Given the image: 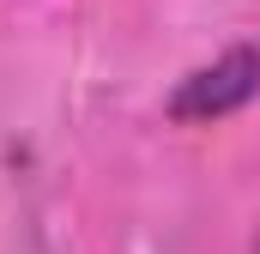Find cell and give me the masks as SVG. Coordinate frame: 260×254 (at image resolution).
Instances as JSON below:
<instances>
[{"mask_svg": "<svg viewBox=\"0 0 260 254\" xmlns=\"http://www.w3.org/2000/svg\"><path fill=\"white\" fill-rule=\"evenodd\" d=\"M254 91H260V49L236 43V49H224L212 67H194L170 91V121H224Z\"/></svg>", "mask_w": 260, "mask_h": 254, "instance_id": "obj_1", "label": "cell"}, {"mask_svg": "<svg viewBox=\"0 0 260 254\" xmlns=\"http://www.w3.org/2000/svg\"><path fill=\"white\" fill-rule=\"evenodd\" d=\"M254 254H260V236H254Z\"/></svg>", "mask_w": 260, "mask_h": 254, "instance_id": "obj_2", "label": "cell"}]
</instances>
